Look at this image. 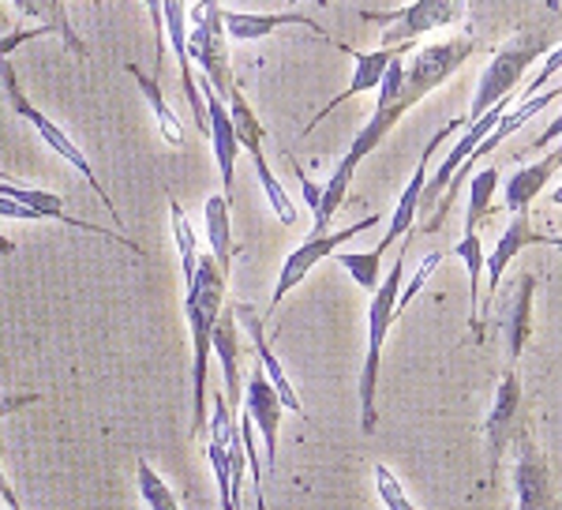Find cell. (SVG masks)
<instances>
[{
    "label": "cell",
    "instance_id": "obj_5",
    "mask_svg": "<svg viewBox=\"0 0 562 510\" xmlns=\"http://www.w3.org/2000/svg\"><path fill=\"white\" fill-rule=\"evenodd\" d=\"M0 84H4V95H8V106L15 109V117H20V121H26L34 127V132H38V140L45 143V147H49L53 154H60V158L68 162L71 169L79 173V177L87 180L90 185V191H94L98 199H102V207L109 211V218H113L116 225H121V214H116V203H113V196H109L105 191V185L102 180H98V173H94V166H90L87 162V154L79 151V143H71V135L65 132V127H60L57 121H49V113H42L38 106L31 102V98L23 95V87H20V76H15V68L12 64H0Z\"/></svg>",
    "mask_w": 562,
    "mask_h": 510
},
{
    "label": "cell",
    "instance_id": "obj_35",
    "mask_svg": "<svg viewBox=\"0 0 562 510\" xmlns=\"http://www.w3.org/2000/svg\"><path fill=\"white\" fill-rule=\"evenodd\" d=\"M38 402H42V395H0V421L20 413L26 406H38Z\"/></svg>",
    "mask_w": 562,
    "mask_h": 510
},
{
    "label": "cell",
    "instance_id": "obj_32",
    "mask_svg": "<svg viewBox=\"0 0 562 510\" xmlns=\"http://www.w3.org/2000/svg\"><path fill=\"white\" fill-rule=\"evenodd\" d=\"M442 259H447V255H442V252H428V255H424V259H420V270H416L413 281L402 289V297H397V315H402L405 308H409V300H413L416 293H420V289H424V281H428V278L435 275V267H439Z\"/></svg>",
    "mask_w": 562,
    "mask_h": 510
},
{
    "label": "cell",
    "instance_id": "obj_8",
    "mask_svg": "<svg viewBox=\"0 0 562 510\" xmlns=\"http://www.w3.org/2000/svg\"><path fill=\"white\" fill-rule=\"evenodd\" d=\"M379 225V214H364L360 222L346 225V230H334V233H307V241L296 244L293 252H289V259L281 263V275H278V286H274V297H270V312L293 293L301 281L312 275L315 267H319L323 259H334V252H341V244H349L352 236L368 233Z\"/></svg>",
    "mask_w": 562,
    "mask_h": 510
},
{
    "label": "cell",
    "instance_id": "obj_6",
    "mask_svg": "<svg viewBox=\"0 0 562 510\" xmlns=\"http://www.w3.org/2000/svg\"><path fill=\"white\" fill-rule=\"evenodd\" d=\"M188 57L199 64L203 79L217 90V98L229 102V95L237 90V79H233L222 0H199V4L188 8Z\"/></svg>",
    "mask_w": 562,
    "mask_h": 510
},
{
    "label": "cell",
    "instance_id": "obj_40",
    "mask_svg": "<svg viewBox=\"0 0 562 510\" xmlns=\"http://www.w3.org/2000/svg\"><path fill=\"white\" fill-rule=\"evenodd\" d=\"M551 203H555V207H562V180H559L555 188H551Z\"/></svg>",
    "mask_w": 562,
    "mask_h": 510
},
{
    "label": "cell",
    "instance_id": "obj_16",
    "mask_svg": "<svg viewBox=\"0 0 562 510\" xmlns=\"http://www.w3.org/2000/svg\"><path fill=\"white\" fill-rule=\"evenodd\" d=\"M518 409H521V379H518V372L510 368V372H503V379H498L492 413H487V421H484L487 446H492V473L498 469L506 446H510V440H514V428H518Z\"/></svg>",
    "mask_w": 562,
    "mask_h": 510
},
{
    "label": "cell",
    "instance_id": "obj_17",
    "mask_svg": "<svg viewBox=\"0 0 562 510\" xmlns=\"http://www.w3.org/2000/svg\"><path fill=\"white\" fill-rule=\"evenodd\" d=\"M529 244H551V236H543L532 230V218L529 211L514 214L510 218V230L498 236V244L492 252H487V297H484V319H487V304L495 300L498 286H503V275L506 267H510V259H518V255L529 248Z\"/></svg>",
    "mask_w": 562,
    "mask_h": 510
},
{
    "label": "cell",
    "instance_id": "obj_3",
    "mask_svg": "<svg viewBox=\"0 0 562 510\" xmlns=\"http://www.w3.org/2000/svg\"><path fill=\"white\" fill-rule=\"evenodd\" d=\"M548 53H551V42L543 31L510 34V38H506L492 57H487L484 71H480V84H476L473 102H469L465 121H480L487 109H495L498 102H506V98H518L529 68L540 57H548Z\"/></svg>",
    "mask_w": 562,
    "mask_h": 510
},
{
    "label": "cell",
    "instance_id": "obj_7",
    "mask_svg": "<svg viewBox=\"0 0 562 510\" xmlns=\"http://www.w3.org/2000/svg\"><path fill=\"white\" fill-rule=\"evenodd\" d=\"M364 23H379V45L394 49V45H416L424 34L435 31H454L469 20V0H413L394 12H360Z\"/></svg>",
    "mask_w": 562,
    "mask_h": 510
},
{
    "label": "cell",
    "instance_id": "obj_28",
    "mask_svg": "<svg viewBox=\"0 0 562 510\" xmlns=\"http://www.w3.org/2000/svg\"><path fill=\"white\" fill-rule=\"evenodd\" d=\"M334 259L349 270V278L357 281L360 289L375 293L383 286V252L371 248V252H334Z\"/></svg>",
    "mask_w": 562,
    "mask_h": 510
},
{
    "label": "cell",
    "instance_id": "obj_25",
    "mask_svg": "<svg viewBox=\"0 0 562 510\" xmlns=\"http://www.w3.org/2000/svg\"><path fill=\"white\" fill-rule=\"evenodd\" d=\"M124 71L139 84V95L147 98L150 113H154V124H158V135L169 143V147H184V124H180V117L173 113V106L166 102V95H161V84L158 76H147V71H139V64H124Z\"/></svg>",
    "mask_w": 562,
    "mask_h": 510
},
{
    "label": "cell",
    "instance_id": "obj_14",
    "mask_svg": "<svg viewBox=\"0 0 562 510\" xmlns=\"http://www.w3.org/2000/svg\"><path fill=\"white\" fill-rule=\"evenodd\" d=\"M199 90H203V102H206V117H211V147H214V162L217 173H222V196L233 203V188H237V158H240V143L237 132H233V117L225 98H217V90L199 79Z\"/></svg>",
    "mask_w": 562,
    "mask_h": 510
},
{
    "label": "cell",
    "instance_id": "obj_15",
    "mask_svg": "<svg viewBox=\"0 0 562 510\" xmlns=\"http://www.w3.org/2000/svg\"><path fill=\"white\" fill-rule=\"evenodd\" d=\"M233 312H237V323L244 326V331H248L251 350H256V357H259V368L267 372V379H270V387L278 390L281 406H285L289 413H296V417H307V409H304V402H301V395H296L293 379H289L285 364H281V361H278V353L270 350L267 331H262V315H259L251 304H233Z\"/></svg>",
    "mask_w": 562,
    "mask_h": 510
},
{
    "label": "cell",
    "instance_id": "obj_39",
    "mask_svg": "<svg viewBox=\"0 0 562 510\" xmlns=\"http://www.w3.org/2000/svg\"><path fill=\"white\" fill-rule=\"evenodd\" d=\"M0 255H15V244H12V241H8V236H4V233H0Z\"/></svg>",
    "mask_w": 562,
    "mask_h": 510
},
{
    "label": "cell",
    "instance_id": "obj_9",
    "mask_svg": "<svg viewBox=\"0 0 562 510\" xmlns=\"http://www.w3.org/2000/svg\"><path fill=\"white\" fill-rule=\"evenodd\" d=\"M465 127V117L461 121H450V124H442L439 132L428 140V147H424L420 154V162H416V169H413V177H409V185H405V191L397 196V207H394V214H390V230L383 233V241L375 244L379 252H390V244H397V241H405V236L413 233V225H416V218H420V196H424V188H428V177H431V154L442 147V143L450 140L454 132H461Z\"/></svg>",
    "mask_w": 562,
    "mask_h": 510
},
{
    "label": "cell",
    "instance_id": "obj_38",
    "mask_svg": "<svg viewBox=\"0 0 562 510\" xmlns=\"http://www.w3.org/2000/svg\"><path fill=\"white\" fill-rule=\"evenodd\" d=\"M0 218H20V222H38L42 214H34L31 207L12 203V199H0Z\"/></svg>",
    "mask_w": 562,
    "mask_h": 510
},
{
    "label": "cell",
    "instance_id": "obj_1",
    "mask_svg": "<svg viewBox=\"0 0 562 510\" xmlns=\"http://www.w3.org/2000/svg\"><path fill=\"white\" fill-rule=\"evenodd\" d=\"M473 53H476V38H450V42L416 45L409 57L390 64L368 124L357 132V140L349 143L346 158L334 166L330 180L323 185V199H319V207H315L312 233H330V222L338 218L341 207H346L349 185H352V177H357L360 162H364L368 154L394 132L397 121H402L413 106H420L435 87H442L450 76H458Z\"/></svg>",
    "mask_w": 562,
    "mask_h": 510
},
{
    "label": "cell",
    "instance_id": "obj_20",
    "mask_svg": "<svg viewBox=\"0 0 562 510\" xmlns=\"http://www.w3.org/2000/svg\"><path fill=\"white\" fill-rule=\"evenodd\" d=\"M532 293H537V278L525 270L518 278V289H514L510 304L503 312V339H506V361H518L525 353V345L532 339Z\"/></svg>",
    "mask_w": 562,
    "mask_h": 510
},
{
    "label": "cell",
    "instance_id": "obj_31",
    "mask_svg": "<svg viewBox=\"0 0 562 510\" xmlns=\"http://www.w3.org/2000/svg\"><path fill=\"white\" fill-rule=\"evenodd\" d=\"M559 71H562V45H555V49L543 57V68L537 71V76L525 79L521 90H518V98H532V95H540V90H548L551 76H559Z\"/></svg>",
    "mask_w": 562,
    "mask_h": 510
},
{
    "label": "cell",
    "instance_id": "obj_30",
    "mask_svg": "<svg viewBox=\"0 0 562 510\" xmlns=\"http://www.w3.org/2000/svg\"><path fill=\"white\" fill-rule=\"evenodd\" d=\"M375 488H379V499H383L386 510H416L413 499L405 496L402 480H397L394 473H390V466H383V462L375 466Z\"/></svg>",
    "mask_w": 562,
    "mask_h": 510
},
{
    "label": "cell",
    "instance_id": "obj_19",
    "mask_svg": "<svg viewBox=\"0 0 562 510\" xmlns=\"http://www.w3.org/2000/svg\"><path fill=\"white\" fill-rule=\"evenodd\" d=\"M562 169V143L551 147V154H543L532 166H521L510 180L503 185V203L510 214H521L532 207V199H540V191L555 180V173Z\"/></svg>",
    "mask_w": 562,
    "mask_h": 510
},
{
    "label": "cell",
    "instance_id": "obj_23",
    "mask_svg": "<svg viewBox=\"0 0 562 510\" xmlns=\"http://www.w3.org/2000/svg\"><path fill=\"white\" fill-rule=\"evenodd\" d=\"M454 259L465 263L469 270V326H473V339L476 345L484 342V304H480V278H487V255L480 248V236L476 230H465L461 241L454 244Z\"/></svg>",
    "mask_w": 562,
    "mask_h": 510
},
{
    "label": "cell",
    "instance_id": "obj_43",
    "mask_svg": "<svg viewBox=\"0 0 562 510\" xmlns=\"http://www.w3.org/2000/svg\"><path fill=\"white\" fill-rule=\"evenodd\" d=\"M307 4H319V8H330V0H307Z\"/></svg>",
    "mask_w": 562,
    "mask_h": 510
},
{
    "label": "cell",
    "instance_id": "obj_2",
    "mask_svg": "<svg viewBox=\"0 0 562 510\" xmlns=\"http://www.w3.org/2000/svg\"><path fill=\"white\" fill-rule=\"evenodd\" d=\"M225 286L229 275L217 267V259L211 252L199 255V270L195 281L184 289V315H188V331H192V435L206 432V368H211V353H214V326L225 312Z\"/></svg>",
    "mask_w": 562,
    "mask_h": 510
},
{
    "label": "cell",
    "instance_id": "obj_36",
    "mask_svg": "<svg viewBox=\"0 0 562 510\" xmlns=\"http://www.w3.org/2000/svg\"><path fill=\"white\" fill-rule=\"evenodd\" d=\"M285 158H289V154H285ZM289 162H293V158H289ZM293 169H296V180H301V191H304V203H307V207H312V214H315V207H319V199H323V185H315V180H312V177H307V173H304L301 166H296V162H293Z\"/></svg>",
    "mask_w": 562,
    "mask_h": 510
},
{
    "label": "cell",
    "instance_id": "obj_33",
    "mask_svg": "<svg viewBox=\"0 0 562 510\" xmlns=\"http://www.w3.org/2000/svg\"><path fill=\"white\" fill-rule=\"evenodd\" d=\"M49 34L53 31H45V26H20V31L0 34V64L12 57L15 49H23V45H31V42H38V38H49Z\"/></svg>",
    "mask_w": 562,
    "mask_h": 510
},
{
    "label": "cell",
    "instance_id": "obj_44",
    "mask_svg": "<svg viewBox=\"0 0 562 510\" xmlns=\"http://www.w3.org/2000/svg\"><path fill=\"white\" fill-rule=\"evenodd\" d=\"M0 180H12V177H8V173H4V169H0ZM12 185H20V180H12Z\"/></svg>",
    "mask_w": 562,
    "mask_h": 510
},
{
    "label": "cell",
    "instance_id": "obj_18",
    "mask_svg": "<svg viewBox=\"0 0 562 510\" xmlns=\"http://www.w3.org/2000/svg\"><path fill=\"white\" fill-rule=\"evenodd\" d=\"M281 26H304V31L326 38V26L304 12H225V34H229V42H259L270 38Z\"/></svg>",
    "mask_w": 562,
    "mask_h": 510
},
{
    "label": "cell",
    "instance_id": "obj_41",
    "mask_svg": "<svg viewBox=\"0 0 562 510\" xmlns=\"http://www.w3.org/2000/svg\"><path fill=\"white\" fill-rule=\"evenodd\" d=\"M4 491H8V480H4V469H0V499H4Z\"/></svg>",
    "mask_w": 562,
    "mask_h": 510
},
{
    "label": "cell",
    "instance_id": "obj_42",
    "mask_svg": "<svg viewBox=\"0 0 562 510\" xmlns=\"http://www.w3.org/2000/svg\"><path fill=\"white\" fill-rule=\"evenodd\" d=\"M551 248H559V252H562V236H551Z\"/></svg>",
    "mask_w": 562,
    "mask_h": 510
},
{
    "label": "cell",
    "instance_id": "obj_37",
    "mask_svg": "<svg viewBox=\"0 0 562 510\" xmlns=\"http://www.w3.org/2000/svg\"><path fill=\"white\" fill-rule=\"evenodd\" d=\"M555 140H562V113L555 117V124H548V132H540L537 140H532L529 147H525L521 154H532V151H548V147H551V143H555Z\"/></svg>",
    "mask_w": 562,
    "mask_h": 510
},
{
    "label": "cell",
    "instance_id": "obj_29",
    "mask_svg": "<svg viewBox=\"0 0 562 510\" xmlns=\"http://www.w3.org/2000/svg\"><path fill=\"white\" fill-rule=\"evenodd\" d=\"M135 480H139V496L150 510H180L173 488L166 485V477H161L147 458L135 462Z\"/></svg>",
    "mask_w": 562,
    "mask_h": 510
},
{
    "label": "cell",
    "instance_id": "obj_22",
    "mask_svg": "<svg viewBox=\"0 0 562 510\" xmlns=\"http://www.w3.org/2000/svg\"><path fill=\"white\" fill-rule=\"evenodd\" d=\"M8 4H12L20 15H26V20H34V26H45V31L57 34L71 53L87 57V42L79 38V31L71 26L68 0H8Z\"/></svg>",
    "mask_w": 562,
    "mask_h": 510
},
{
    "label": "cell",
    "instance_id": "obj_11",
    "mask_svg": "<svg viewBox=\"0 0 562 510\" xmlns=\"http://www.w3.org/2000/svg\"><path fill=\"white\" fill-rule=\"evenodd\" d=\"M240 413L256 424V432L262 440V469L274 473V466H278V432H281V413H285V406H281L278 390L270 387L267 372H262L259 364L251 368L248 387H244V409H240Z\"/></svg>",
    "mask_w": 562,
    "mask_h": 510
},
{
    "label": "cell",
    "instance_id": "obj_26",
    "mask_svg": "<svg viewBox=\"0 0 562 510\" xmlns=\"http://www.w3.org/2000/svg\"><path fill=\"white\" fill-rule=\"evenodd\" d=\"M169 225H173V241H177V252H180V275H184V289L195 281V270H199V236L188 222L184 207L169 196Z\"/></svg>",
    "mask_w": 562,
    "mask_h": 510
},
{
    "label": "cell",
    "instance_id": "obj_24",
    "mask_svg": "<svg viewBox=\"0 0 562 510\" xmlns=\"http://www.w3.org/2000/svg\"><path fill=\"white\" fill-rule=\"evenodd\" d=\"M203 225H206V244H211V255L217 259V267L229 275L233 259H237V241H233V203L222 196V191L206 199Z\"/></svg>",
    "mask_w": 562,
    "mask_h": 510
},
{
    "label": "cell",
    "instance_id": "obj_21",
    "mask_svg": "<svg viewBox=\"0 0 562 510\" xmlns=\"http://www.w3.org/2000/svg\"><path fill=\"white\" fill-rule=\"evenodd\" d=\"M214 357L222 361V376H225V398H229V409L240 413V323L233 304H225L222 319L214 326Z\"/></svg>",
    "mask_w": 562,
    "mask_h": 510
},
{
    "label": "cell",
    "instance_id": "obj_13",
    "mask_svg": "<svg viewBox=\"0 0 562 510\" xmlns=\"http://www.w3.org/2000/svg\"><path fill=\"white\" fill-rule=\"evenodd\" d=\"M514 488H518V510H559V491L551 485L548 458L529 435H518V462H514Z\"/></svg>",
    "mask_w": 562,
    "mask_h": 510
},
{
    "label": "cell",
    "instance_id": "obj_27",
    "mask_svg": "<svg viewBox=\"0 0 562 510\" xmlns=\"http://www.w3.org/2000/svg\"><path fill=\"white\" fill-rule=\"evenodd\" d=\"M495 188H498V169L487 166V169H476L469 177V207H465V230H476L480 218L492 214V199H495Z\"/></svg>",
    "mask_w": 562,
    "mask_h": 510
},
{
    "label": "cell",
    "instance_id": "obj_4",
    "mask_svg": "<svg viewBox=\"0 0 562 510\" xmlns=\"http://www.w3.org/2000/svg\"><path fill=\"white\" fill-rule=\"evenodd\" d=\"M402 278H405V248L394 259L390 275H383V286L371 293V304H368V357H364V368H360V428H364V435L375 432V424H379V368H383L386 334H390V326L397 323Z\"/></svg>",
    "mask_w": 562,
    "mask_h": 510
},
{
    "label": "cell",
    "instance_id": "obj_10",
    "mask_svg": "<svg viewBox=\"0 0 562 510\" xmlns=\"http://www.w3.org/2000/svg\"><path fill=\"white\" fill-rule=\"evenodd\" d=\"M341 49H346L349 57H352V79H349V87L341 90V95H334L330 102H326V106L319 109V113H315L312 121L304 124L301 140H307V135H312L315 127H319V124L326 121V117L334 113V109L346 106L349 98H360V95H368V90H379V87H383L390 64L402 60V57H409L416 45H394V49H383V45H379V49H371V53H357V49H349V45H341Z\"/></svg>",
    "mask_w": 562,
    "mask_h": 510
},
{
    "label": "cell",
    "instance_id": "obj_45",
    "mask_svg": "<svg viewBox=\"0 0 562 510\" xmlns=\"http://www.w3.org/2000/svg\"><path fill=\"white\" fill-rule=\"evenodd\" d=\"M259 499V510H267V499H262V496H256Z\"/></svg>",
    "mask_w": 562,
    "mask_h": 510
},
{
    "label": "cell",
    "instance_id": "obj_34",
    "mask_svg": "<svg viewBox=\"0 0 562 510\" xmlns=\"http://www.w3.org/2000/svg\"><path fill=\"white\" fill-rule=\"evenodd\" d=\"M150 12V26H154V53H158V68L154 76H161V64H166V15H161V0H143Z\"/></svg>",
    "mask_w": 562,
    "mask_h": 510
},
{
    "label": "cell",
    "instance_id": "obj_12",
    "mask_svg": "<svg viewBox=\"0 0 562 510\" xmlns=\"http://www.w3.org/2000/svg\"><path fill=\"white\" fill-rule=\"evenodd\" d=\"M240 413L229 409V398L214 395L211 398V440H206V458H211L214 480H217V496H222V510H240L237 485H233V466H229V432L237 428Z\"/></svg>",
    "mask_w": 562,
    "mask_h": 510
}]
</instances>
